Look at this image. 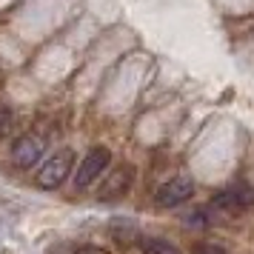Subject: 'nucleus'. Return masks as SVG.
Returning <instances> with one entry per match:
<instances>
[{
  "label": "nucleus",
  "mask_w": 254,
  "mask_h": 254,
  "mask_svg": "<svg viewBox=\"0 0 254 254\" xmlns=\"http://www.w3.org/2000/svg\"><path fill=\"white\" fill-rule=\"evenodd\" d=\"M71 166H74V151L71 149H60L49 157L35 174V183L37 189H58L66 177H69Z\"/></svg>",
  "instance_id": "1"
},
{
  "label": "nucleus",
  "mask_w": 254,
  "mask_h": 254,
  "mask_svg": "<svg viewBox=\"0 0 254 254\" xmlns=\"http://www.w3.org/2000/svg\"><path fill=\"white\" fill-rule=\"evenodd\" d=\"M112 163V151L106 149V146H94L86 157H83V163L77 166V174H74V186L77 189H89V186L100 177V174L106 172V166Z\"/></svg>",
  "instance_id": "2"
},
{
  "label": "nucleus",
  "mask_w": 254,
  "mask_h": 254,
  "mask_svg": "<svg viewBox=\"0 0 254 254\" xmlns=\"http://www.w3.org/2000/svg\"><path fill=\"white\" fill-rule=\"evenodd\" d=\"M211 206L220 211H240V208L254 206V189L249 183H231L229 189H223L220 194L211 197Z\"/></svg>",
  "instance_id": "3"
},
{
  "label": "nucleus",
  "mask_w": 254,
  "mask_h": 254,
  "mask_svg": "<svg viewBox=\"0 0 254 254\" xmlns=\"http://www.w3.org/2000/svg\"><path fill=\"white\" fill-rule=\"evenodd\" d=\"M131 183H134V169H131V166H117L115 172L103 180V186L97 189V200L115 203V200H120V197L128 194Z\"/></svg>",
  "instance_id": "4"
},
{
  "label": "nucleus",
  "mask_w": 254,
  "mask_h": 254,
  "mask_svg": "<svg viewBox=\"0 0 254 254\" xmlns=\"http://www.w3.org/2000/svg\"><path fill=\"white\" fill-rule=\"evenodd\" d=\"M191 194H194V180L186 177V174H177V177H172V180H166V183L160 186V191H157V206L174 208V206H180V203H186Z\"/></svg>",
  "instance_id": "5"
},
{
  "label": "nucleus",
  "mask_w": 254,
  "mask_h": 254,
  "mask_svg": "<svg viewBox=\"0 0 254 254\" xmlns=\"http://www.w3.org/2000/svg\"><path fill=\"white\" fill-rule=\"evenodd\" d=\"M43 157V143L35 134H23L12 143V163L17 169H32Z\"/></svg>",
  "instance_id": "6"
},
{
  "label": "nucleus",
  "mask_w": 254,
  "mask_h": 254,
  "mask_svg": "<svg viewBox=\"0 0 254 254\" xmlns=\"http://www.w3.org/2000/svg\"><path fill=\"white\" fill-rule=\"evenodd\" d=\"M140 252L143 254H180V249L169 240H160V237H143L140 240Z\"/></svg>",
  "instance_id": "7"
},
{
  "label": "nucleus",
  "mask_w": 254,
  "mask_h": 254,
  "mask_svg": "<svg viewBox=\"0 0 254 254\" xmlns=\"http://www.w3.org/2000/svg\"><path fill=\"white\" fill-rule=\"evenodd\" d=\"M12 120H14V115H12V109L6 103H0V140L6 137L9 131H12Z\"/></svg>",
  "instance_id": "8"
},
{
  "label": "nucleus",
  "mask_w": 254,
  "mask_h": 254,
  "mask_svg": "<svg viewBox=\"0 0 254 254\" xmlns=\"http://www.w3.org/2000/svg\"><path fill=\"white\" fill-rule=\"evenodd\" d=\"M191 254H226V249L217 246V243H197L191 249Z\"/></svg>",
  "instance_id": "9"
},
{
  "label": "nucleus",
  "mask_w": 254,
  "mask_h": 254,
  "mask_svg": "<svg viewBox=\"0 0 254 254\" xmlns=\"http://www.w3.org/2000/svg\"><path fill=\"white\" fill-rule=\"evenodd\" d=\"M74 254H109V252H106V249H100V246H80Z\"/></svg>",
  "instance_id": "10"
}]
</instances>
